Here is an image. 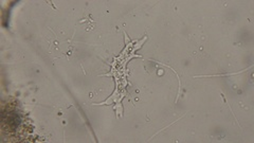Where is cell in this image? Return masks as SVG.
I'll list each match as a JSON object with an SVG mask.
<instances>
[{
	"label": "cell",
	"instance_id": "cell-1",
	"mask_svg": "<svg viewBox=\"0 0 254 143\" xmlns=\"http://www.w3.org/2000/svg\"><path fill=\"white\" fill-rule=\"evenodd\" d=\"M20 118L18 114H16L15 111L10 110V111H3L2 112V125L8 126V129L11 132H15L17 127L20 125Z\"/></svg>",
	"mask_w": 254,
	"mask_h": 143
}]
</instances>
